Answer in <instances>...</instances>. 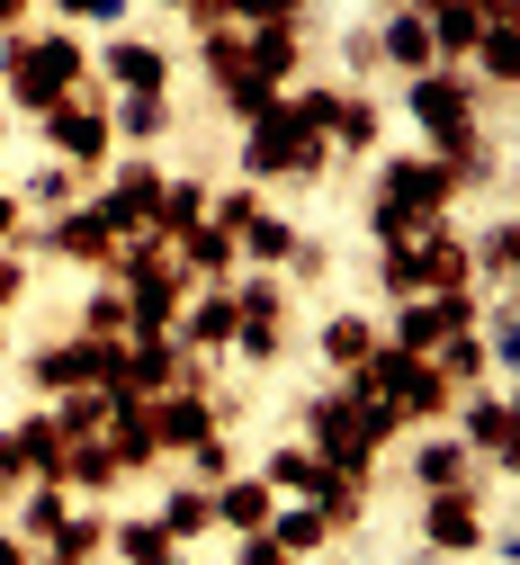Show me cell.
I'll return each mask as SVG.
<instances>
[{
    "mask_svg": "<svg viewBox=\"0 0 520 565\" xmlns=\"http://www.w3.org/2000/svg\"><path fill=\"white\" fill-rule=\"evenodd\" d=\"M36 565H54V556H36Z\"/></svg>",
    "mask_w": 520,
    "mask_h": 565,
    "instance_id": "obj_61",
    "label": "cell"
},
{
    "mask_svg": "<svg viewBox=\"0 0 520 565\" xmlns=\"http://www.w3.org/2000/svg\"><path fill=\"white\" fill-rule=\"evenodd\" d=\"M350 377H368V386H378V395H386L404 422H439V413L458 404V386L439 377L431 360H413V350H386V341L368 350V369H350Z\"/></svg>",
    "mask_w": 520,
    "mask_h": 565,
    "instance_id": "obj_4",
    "label": "cell"
},
{
    "mask_svg": "<svg viewBox=\"0 0 520 565\" xmlns=\"http://www.w3.org/2000/svg\"><path fill=\"white\" fill-rule=\"evenodd\" d=\"M19 484H36V467H28V440L10 422V431H0V493H19Z\"/></svg>",
    "mask_w": 520,
    "mask_h": 565,
    "instance_id": "obj_50",
    "label": "cell"
},
{
    "mask_svg": "<svg viewBox=\"0 0 520 565\" xmlns=\"http://www.w3.org/2000/svg\"><path fill=\"white\" fill-rule=\"evenodd\" d=\"M467 73H476V90H511V82H520V19H485V28H476Z\"/></svg>",
    "mask_w": 520,
    "mask_h": 565,
    "instance_id": "obj_17",
    "label": "cell"
},
{
    "mask_svg": "<svg viewBox=\"0 0 520 565\" xmlns=\"http://www.w3.org/2000/svg\"><path fill=\"white\" fill-rule=\"evenodd\" d=\"M0 350H10V315H0Z\"/></svg>",
    "mask_w": 520,
    "mask_h": 565,
    "instance_id": "obj_59",
    "label": "cell"
},
{
    "mask_svg": "<svg viewBox=\"0 0 520 565\" xmlns=\"http://www.w3.org/2000/svg\"><path fill=\"white\" fill-rule=\"evenodd\" d=\"M234 243H243V260H252V269H269V278H278V269L296 260V243H306V234H296L287 216H269V206H261V216H252Z\"/></svg>",
    "mask_w": 520,
    "mask_h": 565,
    "instance_id": "obj_27",
    "label": "cell"
},
{
    "mask_svg": "<svg viewBox=\"0 0 520 565\" xmlns=\"http://www.w3.org/2000/svg\"><path fill=\"white\" fill-rule=\"evenodd\" d=\"M278 350H287V315H261V323H234V360H243V369H269Z\"/></svg>",
    "mask_w": 520,
    "mask_h": 565,
    "instance_id": "obj_43",
    "label": "cell"
},
{
    "mask_svg": "<svg viewBox=\"0 0 520 565\" xmlns=\"http://www.w3.org/2000/svg\"><path fill=\"white\" fill-rule=\"evenodd\" d=\"M261 484H269V493H315V484H323V458H315L306 440H287V449H269Z\"/></svg>",
    "mask_w": 520,
    "mask_h": 565,
    "instance_id": "obj_35",
    "label": "cell"
},
{
    "mask_svg": "<svg viewBox=\"0 0 520 565\" xmlns=\"http://www.w3.org/2000/svg\"><path fill=\"white\" fill-rule=\"evenodd\" d=\"M0 565H36V547H28L19 530H0Z\"/></svg>",
    "mask_w": 520,
    "mask_h": 565,
    "instance_id": "obj_57",
    "label": "cell"
},
{
    "mask_svg": "<svg viewBox=\"0 0 520 565\" xmlns=\"http://www.w3.org/2000/svg\"><path fill=\"white\" fill-rule=\"evenodd\" d=\"M180 269H189V278H234V269H243V243H234L225 225H198V234L180 243Z\"/></svg>",
    "mask_w": 520,
    "mask_h": 565,
    "instance_id": "obj_32",
    "label": "cell"
},
{
    "mask_svg": "<svg viewBox=\"0 0 520 565\" xmlns=\"http://www.w3.org/2000/svg\"><path fill=\"white\" fill-rule=\"evenodd\" d=\"M422 547H431V556H476V547H485V484L422 493Z\"/></svg>",
    "mask_w": 520,
    "mask_h": 565,
    "instance_id": "obj_10",
    "label": "cell"
},
{
    "mask_svg": "<svg viewBox=\"0 0 520 565\" xmlns=\"http://www.w3.org/2000/svg\"><path fill=\"white\" fill-rule=\"evenodd\" d=\"M378 126H386L378 99H368V90H341V99H332V126H323V145H332L341 162H359L368 145H378Z\"/></svg>",
    "mask_w": 520,
    "mask_h": 565,
    "instance_id": "obj_20",
    "label": "cell"
},
{
    "mask_svg": "<svg viewBox=\"0 0 520 565\" xmlns=\"http://www.w3.org/2000/svg\"><path fill=\"white\" fill-rule=\"evenodd\" d=\"M108 404H117L108 386H72V395H54V431H63V440H91L99 422H108Z\"/></svg>",
    "mask_w": 520,
    "mask_h": 565,
    "instance_id": "obj_36",
    "label": "cell"
},
{
    "mask_svg": "<svg viewBox=\"0 0 520 565\" xmlns=\"http://www.w3.org/2000/svg\"><path fill=\"white\" fill-rule=\"evenodd\" d=\"M225 476H234V449H225V431H215V440L189 449V484H225Z\"/></svg>",
    "mask_w": 520,
    "mask_h": 565,
    "instance_id": "obj_49",
    "label": "cell"
},
{
    "mask_svg": "<svg viewBox=\"0 0 520 565\" xmlns=\"http://www.w3.org/2000/svg\"><path fill=\"white\" fill-rule=\"evenodd\" d=\"M198 63H206V82L225 90V82L243 73V28H234V19H225V28H206V36H198Z\"/></svg>",
    "mask_w": 520,
    "mask_h": 565,
    "instance_id": "obj_44",
    "label": "cell"
},
{
    "mask_svg": "<svg viewBox=\"0 0 520 565\" xmlns=\"http://www.w3.org/2000/svg\"><path fill=\"white\" fill-rule=\"evenodd\" d=\"M36 126H45L54 162H72V171H108V153H117V126H108V90H99V73L72 90V99H54Z\"/></svg>",
    "mask_w": 520,
    "mask_h": 565,
    "instance_id": "obj_3",
    "label": "cell"
},
{
    "mask_svg": "<svg viewBox=\"0 0 520 565\" xmlns=\"http://www.w3.org/2000/svg\"><path fill=\"white\" fill-rule=\"evenodd\" d=\"M269 512H278V493L261 484V467H252V476H225V484H215V530L252 539V530H269Z\"/></svg>",
    "mask_w": 520,
    "mask_h": 565,
    "instance_id": "obj_18",
    "label": "cell"
},
{
    "mask_svg": "<svg viewBox=\"0 0 520 565\" xmlns=\"http://www.w3.org/2000/svg\"><path fill=\"white\" fill-rule=\"evenodd\" d=\"M378 63H395L404 82L431 73V63H439V54H431V28H422L413 10H386V28H378Z\"/></svg>",
    "mask_w": 520,
    "mask_h": 565,
    "instance_id": "obj_24",
    "label": "cell"
},
{
    "mask_svg": "<svg viewBox=\"0 0 520 565\" xmlns=\"http://www.w3.org/2000/svg\"><path fill=\"white\" fill-rule=\"evenodd\" d=\"M108 556H117V565H189V556H180V539H162V530H153V512L108 521Z\"/></svg>",
    "mask_w": 520,
    "mask_h": 565,
    "instance_id": "obj_23",
    "label": "cell"
},
{
    "mask_svg": "<svg viewBox=\"0 0 520 565\" xmlns=\"http://www.w3.org/2000/svg\"><path fill=\"white\" fill-rule=\"evenodd\" d=\"M171 341L198 350V360H225V350H234V278H206V288H189Z\"/></svg>",
    "mask_w": 520,
    "mask_h": 565,
    "instance_id": "obj_13",
    "label": "cell"
},
{
    "mask_svg": "<svg viewBox=\"0 0 520 565\" xmlns=\"http://www.w3.org/2000/svg\"><path fill=\"white\" fill-rule=\"evenodd\" d=\"M234 28H306V0H225Z\"/></svg>",
    "mask_w": 520,
    "mask_h": 565,
    "instance_id": "obj_45",
    "label": "cell"
},
{
    "mask_svg": "<svg viewBox=\"0 0 520 565\" xmlns=\"http://www.w3.org/2000/svg\"><path fill=\"white\" fill-rule=\"evenodd\" d=\"M368 234H378V252H395V243H413V234H431L422 216H404L395 198H368Z\"/></svg>",
    "mask_w": 520,
    "mask_h": 565,
    "instance_id": "obj_46",
    "label": "cell"
},
{
    "mask_svg": "<svg viewBox=\"0 0 520 565\" xmlns=\"http://www.w3.org/2000/svg\"><path fill=\"white\" fill-rule=\"evenodd\" d=\"M315 350L332 360V377H350V369H368V350H378V323H368V315H332L315 332Z\"/></svg>",
    "mask_w": 520,
    "mask_h": 565,
    "instance_id": "obj_28",
    "label": "cell"
},
{
    "mask_svg": "<svg viewBox=\"0 0 520 565\" xmlns=\"http://www.w3.org/2000/svg\"><path fill=\"white\" fill-rule=\"evenodd\" d=\"M431 369L449 377V386H485V332H449L431 350Z\"/></svg>",
    "mask_w": 520,
    "mask_h": 565,
    "instance_id": "obj_39",
    "label": "cell"
},
{
    "mask_svg": "<svg viewBox=\"0 0 520 565\" xmlns=\"http://www.w3.org/2000/svg\"><path fill=\"white\" fill-rule=\"evenodd\" d=\"M252 216H261V189H252V180H243V189H225V198H206V225H225V234H243Z\"/></svg>",
    "mask_w": 520,
    "mask_h": 565,
    "instance_id": "obj_48",
    "label": "cell"
},
{
    "mask_svg": "<svg viewBox=\"0 0 520 565\" xmlns=\"http://www.w3.org/2000/svg\"><path fill=\"white\" fill-rule=\"evenodd\" d=\"M63 493H117V458H108L99 431L91 440H63Z\"/></svg>",
    "mask_w": 520,
    "mask_h": 565,
    "instance_id": "obj_30",
    "label": "cell"
},
{
    "mask_svg": "<svg viewBox=\"0 0 520 565\" xmlns=\"http://www.w3.org/2000/svg\"><path fill=\"white\" fill-rule=\"evenodd\" d=\"M269 99H278V82H261V73H234V82H225V117H234V126H252Z\"/></svg>",
    "mask_w": 520,
    "mask_h": 565,
    "instance_id": "obj_47",
    "label": "cell"
},
{
    "mask_svg": "<svg viewBox=\"0 0 520 565\" xmlns=\"http://www.w3.org/2000/svg\"><path fill=\"white\" fill-rule=\"evenodd\" d=\"M19 440H28L36 484H63V431H54V413H28V422H19Z\"/></svg>",
    "mask_w": 520,
    "mask_h": 565,
    "instance_id": "obj_41",
    "label": "cell"
},
{
    "mask_svg": "<svg viewBox=\"0 0 520 565\" xmlns=\"http://www.w3.org/2000/svg\"><path fill=\"white\" fill-rule=\"evenodd\" d=\"M206 198H215L206 180H162V206H153V234H162V243H189V234L206 225Z\"/></svg>",
    "mask_w": 520,
    "mask_h": 565,
    "instance_id": "obj_25",
    "label": "cell"
},
{
    "mask_svg": "<svg viewBox=\"0 0 520 565\" xmlns=\"http://www.w3.org/2000/svg\"><path fill=\"white\" fill-rule=\"evenodd\" d=\"M422 28H431V54L449 63V73H467V54H476V28H485V10H476V0H439V10H422Z\"/></svg>",
    "mask_w": 520,
    "mask_h": 565,
    "instance_id": "obj_19",
    "label": "cell"
},
{
    "mask_svg": "<svg viewBox=\"0 0 520 565\" xmlns=\"http://www.w3.org/2000/svg\"><path fill=\"white\" fill-rule=\"evenodd\" d=\"M28 10H36V0H0V36H19V28H36Z\"/></svg>",
    "mask_w": 520,
    "mask_h": 565,
    "instance_id": "obj_56",
    "label": "cell"
},
{
    "mask_svg": "<svg viewBox=\"0 0 520 565\" xmlns=\"http://www.w3.org/2000/svg\"><path fill=\"white\" fill-rule=\"evenodd\" d=\"M19 252H45V260H82V269H108V260H117V225L99 216V198H82V206H63V216H54L45 234H28Z\"/></svg>",
    "mask_w": 520,
    "mask_h": 565,
    "instance_id": "obj_8",
    "label": "cell"
},
{
    "mask_svg": "<svg viewBox=\"0 0 520 565\" xmlns=\"http://www.w3.org/2000/svg\"><path fill=\"white\" fill-rule=\"evenodd\" d=\"M296 565H306V556H296Z\"/></svg>",
    "mask_w": 520,
    "mask_h": 565,
    "instance_id": "obj_62",
    "label": "cell"
},
{
    "mask_svg": "<svg viewBox=\"0 0 520 565\" xmlns=\"http://www.w3.org/2000/svg\"><path fill=\"white\" fill-rule=\"evenodd\" d=\"M82 341H126V288L99 278V288L82 297Z\"/></svg>",
    "mask_w": 520,
    "mask_h": 565,
    "instance_id": "obj_42",
    "label": "cell"
},
{
    "mask_svg": "<svg viewBox=\"0 0 520 565\" xmlns=\"http://www.w3.org/2000/svg\"><path fill=\"white\" fill-rule=\"evenodd\" d=\"M413 278H422V297H458V288H476V252H467V234H458V225L413 234Z\"/></svg>",
    "mask_w": 520,
    "mask_h": 565,
    "instance_id": "obj_15",
    "label": "cell"
},
{
    "mask_svg": "<svg viewBox=\"0 0 520 565\" xmlns=\"http://www.w3.org/2000/svg\"><path fill=\"white\" fill-rule=\"evenodd\" d=\"M323 171H332V145H323V135H306L278 99L243 126V180H252V189H261V180H296V189H315Z\"/></svg>",
    "mask_w": 520,
    "mask_h": 565,
    "instance_id": "obj_2",
    "label": "cell"
},
{
    "mask_svg": "<svg viewBox=\"0 0 520 565\" xmlns=\"http://www.w3.org/2000/svg\"><path fill=\"white\" fill-rule=\"evenodd\" d=\"M91 82V54L72 28H19V36H0V90H10V108L45 117L54 99H72Z\"/></svg>",
    "mask_w": 520,
    "mask_h": 565,
    "instance_id": "obj_1",
    "label": "cell"
},
{
    "mask_svg": "<svg viewBox=\"0 0 520 565\" xmlns=\"http://www.w3.org/2000/svg\"><path fill=\"white\" fill-rule=\"evenodd\" d=\"M99 440H108L117 476H144V467H162V440H153V404H144V395H117V404H108Z\"/></svg>",
    "mask_w": 520,
    "mask_h": 565,
    "instance_id": "obj_16",
    "label": "cell"
},
{
    "mask_svg": "<svg viewBox=\"0 0 520 565\" xmlns=\"http://www.w3.org/2000/svg\"><path fill=\"white\" fill-rule=\"evenodd\" d=\"M378 198H395L404 216H422V225H449L458 206H467V180L439 162V153H395V162L378 171Z\"/></svg>",
    "mask_w": 520,
    "mask_h": 565,
    "instance_id": "obj_5",
    "label": "cell"
},
{
    "mask_svg": "<svg viewBox=\"0 0 520 565\" xmlns=\"http://www.w3.org/2000/svg\"><path fill=\"white\" fill-rule=\"evenodd\" d=\"M108 360H117V341H82V332H63V341H36V360H28V386H36V395L108 386Z\"/></svg>",
    "mask_w": 520,
    "mask_h": 565,
    "instance_id": "obj_9",
    "label": "cell"
},
{
    "mask_svg": "<svg viewBox=\"0 0 520 565\" xmlns=\"http://www.w3.org/2000/svg\"><path fill=\"white\" fill-rule=\"evenodd\" d=\"M386 10H413V19H422V10H439V0H386Z\"/></svg>",
    "mask_w": 520,
    "mask_h": 565,
    "instance_id": "obj_58",
    "label": "cell"
},
{
    "mask_svg": "<svg viewBox=\"0 0 520 565\" xmlns=\"http://www.w3.org/2000/svg\"><path fill=\"white\" fill-rule=\"evenodd\" d=\"M91 73H99L108 99H162V90H171V54H162L153 36H126V28H117V36L99 45Z\"/></svg>",
    "mask_w": 520,
    "mask_h": 565,
    "instance_id": "obj_7",
    "label": "cell"
},
{
    "mask_svg": "<svg viewBox=\"0 0 520 565\" xmlns=\"http://www.w3.org/2000/svg\"><path fill=\"white\" fill-rule=\"evenodd\" d=\"M153 10H171V19H189L198 36H206V28H225V0H153Z\"/></svg>",
    "mask_w": 520,
    "mask_h": 565,
    "instance_id": "obj_51",
    "label": "cell"
},
{
    "mask_svg": "<svg viewBox=\"0 0 520 565\" xmlns=\"http://www.w3.org/2000/svg\"><path fill=\"white\" fill-rule=\"evenodd\" d=\"M449 413H458V440L476 449V467H511V422H520V413H511L502 386H458Z\"/></svg>",
    "mask_w": 520,
    "mask_h": 565,
    "instance_id": "obj_12",
    "label": "cell"
},
{
    "mask_svg": "<svg viewBox=\"0 0 520 565\" xmlns=\"http://www.w3.org/2000/svg\"><path fill=\"white\" fill-rule=\"evenodd\" d=\"M153 530H162V539H180V547H189V539H206V530H215V484H180V493H162Z\"/></svg>",
    "mask_w": 520,
    "mask_h": 565,
    "instance_id": "obj_26",
    "label": "cell"
},
{
    "mask_svg": "<svg viewBox=\"0 0 520 565\" xmlns=\"http://www.w3.org/2000/svg\"><path fill=\"white\" fill-rule=\"evenodd\" d=\"M234 565H296V556H278V547H269V530H252V539H243V556H234Z\"/></svg>",
    "mask_w": 520,
    "mask_h": 565,
    "instance_id": "obj_55",
    "label": "cell"
},
{
    "mask_svg": "<svg viewBox=\"0 0 520 565\" xmlns=\"http://www.w3.org/2000/svg\"><path fill=\"white\" fill-rule=\"evenodd\" d=\"M323 539H332V521H323L315 503H278V512H269V547H278V556H323Z\"/></svg>",
    "mask_w": 520,
    "mask_h": 565,
    "instance_id": "obj_31",
    "label": "cell"
},
{
    "mask_svg": "<svg viewBox=\"0 0 520 565\" xmlns=\"http://www.w3.org/2000/svg\"><path fill=\"white\" fill-rule=\"evenodd\" d=\"M296 63H306V28H243V73H261V82L287 90Z\"/></svg>",
    "mask_w": 520,
    "mask_h": 565,
    "instance_id": "obj_21",
    "label": "cell"
},
{
    "mask_svg": "<svg viewBox=\"0 0 520 565\" xmlns=\"http://www.w3.org/2000/svg\"><path fill=\"white\" fill-rule=\"evenodd\" d=\"M10 243H28V198L0 189V252H10Z\"/></svg>",
    "mask_w": 520,
    "mask_h": 565,
    "instance_id": "obj_53",
    "label": "cell"
},
{
    "mask_svg": "<svg viewBox=\"0 0 520 565\" xmlns=\"http://www.w3.org/2000/svg\"><path fill=\"white\" fill-rule=\"evenodd\" d=\"M306 503H315L332 530H359V521H368V484H359V476H341V467H323V484L306 493Z\"/></svg>",
    "mask_w": 520,
    "mask_h": 565,
    "instance_id": "obj_33",
    "label": "cell"
},
{
    "mask_svg": "<svg viewBox=\"0 0 520 565\" xmlns=\"http://www.w3.org/2000/svg\"><path fill=\"white\" fill-rule=\"evenodd\" d=\"M108 126L117 145H153V135H171V99H108Z\"/></svg>",
    "mask_w": 520,
    "mask_h": 565,
    "instance_id": "obj_38",
    "label": "cell"
},
{
    "mask_svg": "<svg viewBox=\"0 0 520 565\" xmlns=\"http://www.w3.org/2000/svg\"><path fill=\"white\" fill-rule=\"evenodd\" d=\"M296 422H306V449H315L323 467H341V476H359V484H378V458H386V449L359 431V413L341 404V386H323V395L296 413Z\"/></svg>",
    "mask_w": 520,
    "mask_h": 565,
    "instance_id": "obj_6",
    "label": "cell"
},
{
    "mask_svg": "<svg viewBox=\"0 0 520 565\" xmlns=\"http://www.w3.org/2000/svg\"><path fill=\"white\" fill-rule=\"evenodd\" d=\"M82 189H91V171H72V162H45V171L28 180V206H45V216H63V206H82Z\"/></svg>",
    "mask_w": 520,
    "mask_h": 565,
    "instance_id": "obj_40",
    "label": "cell"
},
{
    "mask_svg": "<svg viewBox=\"0 0 520 565\" xmlns=\"http://www.w3.org/2000/svg\"><path fill=\"white\" fill-rule=\"evenodd\" d=\"M19 297H28V252L10 243V252H0V315H10Z\"/></svg>",
    "mask_w": 520,
    "mask_h": 565,
    "instance_id": "obj_52",
    "label": "cell"
},
{
    "mask_svg": "<svg viewBox=\"0 0 520 565\" xmlns=\"http://www.w3.org/2000/svg\"><path fill=\"white\" fill-rule=\"evenodd\" d=\"M422 493H449V484H476V449L467 440H413V467H404Z\"/></svg>",
    "mask_w": 520,
    "mask_h": 565,
    "instance_id": "obj_22",
    "label": "cell"
},
{
    "mask_svg": "<svg viewBox=\"0 0 520 565\" xmlns=\"http://www.w3.org/2000/svg\"><path fill=\"white\" fill-rule=\"evenodd\" d=\"M0 512H10V493H0Z\"/></svg>",
    "mask_w": 520,
    "mask_h": 565,
    "instance_id": "obj_60",
    "label": "cell"
},
{
    "mask_svg": "<svg viewBox=\"0 0 520 565\" xmlns=\"http://www.w3.org/2000/svg\"><path fill=\"white\" fill-rule=\"evenodd\" d=\"M99 547H108V521H99V512H82V503H72V512L54 521V539H45L36 556H54V565H91Z\"/></svg>",
    "mask_w": 520,
    "mask_h": 565,
    "instance_id": "obj_29",
    "label": "cell"
},
{
    "mask_svg": "<svg viewBox=\"0 0 520 565\" xmlns=\"http://www.w3.org/2000/svg\"><path fill=\"white\" fill-rule=\"evenodd\" d=\"M162 180H171L162 162H144V153H126V171H117V180L99 189V216L117 225V243H126V234H153V206H162Z\"/></svg>",
    "mask_w": 520,
    "mask_h": 565,
    "instance_id": "obj_14",
    "label": "cell"
},
{
    "mask_svg": "<svg viewBox=\"0 0 520 565\" xmlns=\"http://www.w3.org/2000/svg\"><path fill=\"white\" fill-rule=\"evenodd\" d=\"M215 431H225L215 386H171V395H153V440H162V458H189V449L215 440Z\"/></svg>",
    "mask_w": 520,
    "mask_h": 565,
    "instance_id": "obj_11",
    "label": "cell"
},
{
    "mask_svg": "<svg viewBox=\"0 0 520 565\" xmlns=\"http://www.w3.org/2000/svg\"><path fill=\"white\" fill-rule=\"evenodd\" d=\"M10 503H19V539H28V547H45V539H54V521L72 512V493H63V484H19Z\"/></svg>",
    "mask_w": 520,
    "mask_h": 565,
    "instance_id": "obj_34",
    "label": "cell"
},
{
    "mask_svg": "<svg viewBox=\"0 0 520 565\" xmlns=\"http://www.w3.org/2000/svg\"><path fill=\"white\" fill-rule=\"evenodd\" d=\"M467 252H476V278L511 288V269H520V234H511V216H494V225H485V234H476Z\"/></svg>",
    "mask_w": 520,
    "mask_h": 565,
    "instance_id": "obj_37",
    "label": "cell"
},
{
    "mask_svg": "<svg viewBox=\"0 0 520 565\" xmlns=\"http://www.w3.org/2000/svg\"><path fill=\"white\" fill-rule=\"evenodd\" d=\"M63 19H126V0H54Z\"/></svg>",
    "mask_w": 520,
    "mask_h": 565,
    "instance_id": "obj_54",
    "label": "cell"
}]
</instances>
